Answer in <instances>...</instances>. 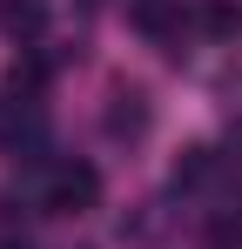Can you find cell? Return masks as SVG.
I'll return each instance as SVG.
<instances>
[{
    "mask_svg": "<svg viewBox=\"0 0 242 249\" xmlns=\"http://www.w3.org/2000/svg\"><path fill=\"white\" fill-rule=\"evenodd\" d=\"M101 196V175L87 162H61L54 175H47V215H81V209Z\"/></svg>",
    "mask_w": 242,
    "mask_h": 249,
    "instance_id": "cell-1",
    "label": "cell"
},
{
    "mask_svg": "<svg viewBox=\"0 0 242 249\" xmlns=\"http://www.w3.org/2000/svg\"><path fill=\"white\" fill-rule=\"evenodd\" d=\"M148 115H155V108H148V94H141V88H115V94H108V115H101V128H108L115 142H135V135L148 128Z\"/></svg>",
    "mask_w": 242,
    "mask_h": 249,
    "instance_id": "cell-2",
    "label": "cell"
},
{
    "mask_svg": "<svg viewBox=\"0 0 242 249\" xmlns=\"http://www.w3.org/2000/svg\"><path fill=\"white\" fill-rule=\"evenodd\" d=\"M135 27L155 41H182V7L175 0H135Z\"/></svg>",
    "mask_w": 242,
    "mask_h": 249,
    "instance_id": "cell-3",
    "label": "cell"
},
{
    "mask_svg": "<svg viewBox=\"0 0 242 249\" xmlns=\"http://www.w3.org/2000/svg\"><path fill=\"white\" fill-rule=\"evenodd\" d=\"M202 175H208V148H182L175 155V189H195Z\"/></svg>",
    "mask_w": 242,
    "mask_h": 249,
    "instance_id": "cell-4",
    "label": "cell"
},
{
    "mask_svg": "<svg viewBox=\"0 0 242 249\" xmlns=\"http://www.w3.org/2000/svg\"><path fill=\"white\" fill-rule=\"evenodd\" d=\"M0 20H7L14 34H34V27H40V0H14V7H7Z\"/></svg>",
    "mask_w": 242,
    "mask_h": 249,
    "instance_id": "cell-5",
    "label": "cell"
},
{
    "mask_svg": "<svg viewBox=\"0 0 242 249\" xmlns=\"http://www.w3.org/2000/svg\"><path fill=\"white\" fill-rule=\"evenodd\" d=\"M208 236H215V249H242V209H236V215H215Z\"/></svg>",
    "mask_w": 242,
    "mask_h": 249,
    "instance_id": "cell-6",
    "label": "cell"
},
{
    "mask_svg": "<svg viewBox=\"0 0 242 249\" xmlns=\"http://www.w3.org/2000/svg\"><path fill=\"white\" fill-rule=\"evenodd\" d=\"M208 27H215V34H236L242 14H236V7H208Z\"/></svg>",
    "mask_w": 242,
    "mask_h": 249,
    "instance_id": "cell-7",
    "label": "cell"
},
{
    "mask_svg": "<svg viewBox=\"0 0 242 249\" xmlns=\"http://www.w3.org/2000/svg\"><path fill=\"white\" fill-rule=\"evenodd\" d=\"M0 249H34V243H27V236H7V243H0Z\"/></svg>",
    "mask_w": 242,
    "mask_h": 249,
    "instance_id": "cell-8",
    "label": "cell"
},
{
    "mask_svg": "<svg viewBox=\"0 0 242 249\" xmlns=\"http://www.w3.org/2000/svg\"><path fill=\"white\" fill-rule=\"evenodd\" d=\"M229 148H236V155H242V122H236V128H229Z\"/></svg>",
    "mask_w": 242,
    "mask_h": 249,
    "instance_id": "cell-9",
    "label": "cell"
}]
</instances>
